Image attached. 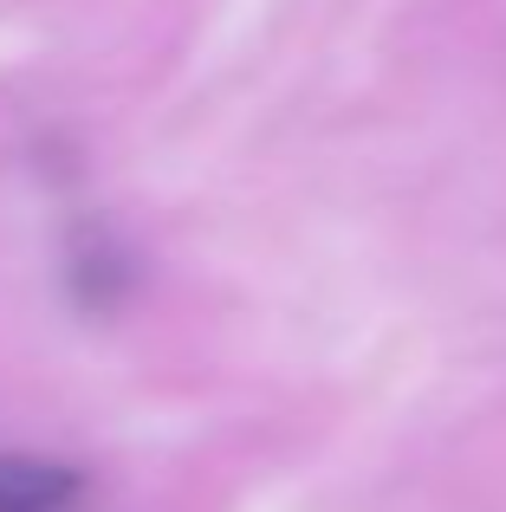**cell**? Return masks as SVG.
<instances>
[{"instance_id":"6da1fadb","label":"cell","mask_w":506,"mask_h":512,"mask_svg":"<svg viewBox=\"0 0 506 512\" xmlns=\"http://www.w3.org/2000/svg\"><path fill=\"white\" fill-rule=\"evenodd\" d=\"M78 474L33 454H0V512H72Z\"/></svg>"}]
</instances>
